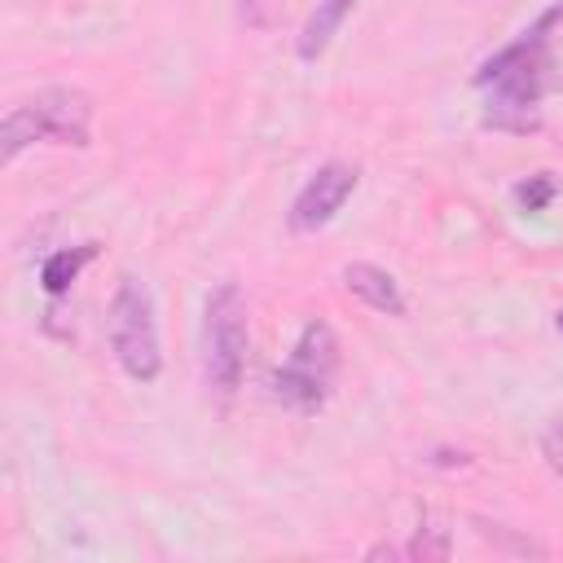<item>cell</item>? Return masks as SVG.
I'll list each match as a JSON object with an SVG mask.
<instances>
[{
    "label": "cell",
    "mask_w": 563,
    "mask_h": 563,
    "mask_svg": "<svg viewBox=\"0 0 563 563\" xmlns=\"http://www.w3.org/2000/svg\"><path fill=\"white\" fill-rule=\"evenodd\" d=\"M356 180H361V172L352 163H321L303 180V189L295 194V202H290V229L295 233H321L343 211V202L352 198Z\"/></svg>",
    "instance_id": "6"
},
{
    "label": "cell",
    "mask_w": 563,
    "mask_h": 563,
    "mask_svg": "<svg viewBox=\"0 0 563 563\" xmlns=\"http://www.w3.org/2000/svg\"><path fill=\"white\" fill-rule=\"evenodd\" d=\"M541 457L554 471V479L563 484V405L550 413V422L541 427Z\"/></svg>",
    "instance_id": "10"
},
{
    "label": "cell",
    "mask_w": 563,
    "mask_h": 563,
    "mask_svg": "<svg viewBox=\"0 0 563 563\" xmlns=\"http://www.w3.org/2000/svg\"><path fill=\"white\" fill-rule=\"evenodd\" d=\"M339 277H343V290H347V295H356L365 308L387 312V317H405V295H400V282H396L387 268L356 260V264H343V273H339Z\"/></svg>",
    "instance_id": "7"
},
{
    "label": "cell",
    "mask_w": 563,
    "mask_h": 563,
    "mask_svg": "<svg viewBox=\"0 0 563 563\" xmlns=\"http://www.w3.org/2000/svg\"><path fill=\"white\" fill-rule=\"evenodd\" d=\"M92 255H97V242H79V246H62V251H53V255L44 260V268H40V286H44V295H48V299H62V295L75 286L79 268H84Z\"/></svg>",
    "instance_id": "9"
},
{
    "label": "cell",
    "mask_w": 563,
    "mask_h": 563,
    "mask_svg": "<svg viewBox=\"0 0 563 563\" xmlns=\"http://www.w3.org/2000/svg\"><path fill=\"white\" fill-rule=\"evenodd\" d=\"M339 374V339L325 321H308L286 356V365L273 374V396L299 413H312L325 405Z\"/></svg>",
    "instance_id": "5"
},
{
    "label": "cell",
    "mask_w": 563,
    "mask_h": 563,
    "mask_svg": "<svg viewBox=\"0 0 563 563\" xmlns=\"http://www.w3.org/2000/svg\"><path fill=\"white\" fill-rule=\"evenodd\" d=\"M92 145V97L84 88H40L35 97L18 101L0 123V163H13L31 145Z\"/></svg>",
    "instance_id": "2"
},
{
    "label": "cell",
    "mask_w": 563,
    "mask_h": 563,
    "mask_svg": "<svg viewBox=\"0 0 563 563\" xmlns=\"http://www.w3.org/2000/svg\"><path fill=\"white\" fill-rule=\"evenodd\" d=\"M554 22H563V4L545 9L519 40H510L479 66L475 88L484 92L493 128L528 132L537 123V106H541L545 88H554V75H550L554 70V48H550Z\"/></svg>",
    "instance_id": "1"
},
{
    "label": "cell",
    "mask_w": 563,
    "mask_h": 563,
    "mask_svg": "<svg viewBox=\"0 0 563 563\" xmlns=\"http://www.w3.org/2000/svg\"><path fill=\"white\" fill-rule=\"evenodd\" d=\"M246 347H251L246 299L233 282H220L202 303V378L216 391L233 396L246 374Z\"/></svg>",
    "instance_id": "4"
},
{
    "label": "cell",
    "mask_w": 563,
    "mask_h": 563,
    "mask_svg": "<svg viewBox=\"0 0 563 563\" xmlns=\"http://www.w3.org/2000/svg\"><path fill=\"white\" fill-rule=\"evenodd\" d=\"M356 9V0H317V9L303 18V26H299V40H295V53H299V62H321L325 57V48L334 44V35H339V26L347 22V13Z\"/></svg>",
    "instance_id": "8"
},
{
    "label": "cell",
    "mask_w": 563,
    "mask_h": 563,
    "mask_svg": "<svg viewBox=\"0 0 563 563\" xmlns=\"http://www.w3.org/2000/svg\"><path fill=\"white\" fill-rule=\"evenodd\" d=\"M559 330H563V312H559Z\"/></svg>",
    "instance_id": "12"
},
{
    "label": "cell",
    "mask_w": 563,
    "mask_h": 563,
    "mask_svg": "<svg viewBox=\"0 0 563 563\" xmlns=\"http://www.w3.org/2000/svg\"><path fill=\"white\" fill-rule=\"evenodd\" d=\"M515 198H519L523 211H541V207L554 198V180H550L545 172H537V176H528V180L515 189Z\"/></svg>",
    "instance_id": "11"
},
{
    "label": "cell",
    "mask_w": 563,
    "mask_h": 563,
    "mask_svg": "<svg viewBox=\"0 0 563 563\" xmlns=\"http://www.w3.org/2000/svg\"><path fill=\"white\" fill-rule=\"evenodd\" d=\"M106 334H110V352L123 365L128 378L136 383H154L163 374V339H158V312H154V295L141 277L123 273L110 308H106Z\"/></svg>",
    "instance_id": "3"
}]
</instances>
